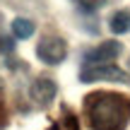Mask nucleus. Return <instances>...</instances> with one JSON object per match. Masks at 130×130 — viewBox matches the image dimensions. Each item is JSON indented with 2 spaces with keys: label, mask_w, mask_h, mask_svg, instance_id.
Listing matches in <instances>:
<instances>
[{
  "label": "nucleus",
  "mask_w": 130,
  "mask_h": 130,
  "mask_svg": "<svg viewBox=\"0 0 130 130\" xmlns=\"http://www.w3.org/2000/svg\"><path fill=\"white\" fill-rule=\"evenodd\" d=\"M56 94H58V84L51 77H39L31 84V89H29V96L36 104H51L56 99Z\"/></svg>",
  "instance_id": "nucleus-5"
},
{
  "label": "nucleus",
  "mask_w": 130,
  "mask_h": 130,
  "mask_svg": "<svg viewBox=\"0 0 130 130\" xmlns=\"http://www.w3.org/2000/svg\"><path fill=\"white\" fill-rule=\"evenodd\" d=\"M84 113L94 130H125L130 121V99L116 92H96L84 99Z\"/></svg>",
  "instance_id": "nucleus-1"
},
{
  "label": "nucleus",
  "mask_w": 130,
  "mask_h": 130,
  "mask_svg": "<svg viewBox=\"0 0 130 130\" xmlns=\"http://www.w3.org/2000/svg\"><path fill=\"white\" fill-rule=\"evenodd\" d=\"M75 3H77V5H79L82 10H87V12H92V10H96L99 5L104 3V0H75Z\"/></svg>",
  "instance_id": "nucleus-10"
},
{
  "label": "nucleus",
  "mask_w": 130,
  "mask_h": 130,
  "mask_svg": "<svg viewBox=\"0 0 130 130\" xmlns=\"http://www.w3.org/2000/svg\"><path fill=\"white\" fill-rule=\"evenodd\" d=\"M82 82H99V79H106V82H125L130 84V75L123 72L118 65H84V70L79 72Z\"/></svg>",
  "instance_id": "nucleus-2"
},
{
  "label": "nucleus",
  "mask_w": 130,
  "mask_h": 130,
  "mask_svg": "<svg viewBox=\"0 0 130 130\" xmlns=\"http://www.w3.org/2000/svg\"><path fill=\"white\" fill-rule=\"evenodd\" d=\"M36 56L46 65H58L68 56V46H65V41L60 36L48 34V36H41V41H39V46H36Z\"/></svg>",
  "instance_id": "nucleus-3"
},
{
  "label": "nucleus",
  "mask_w": 130,
  "mask_h": 130,
  "mask_svg": "<svg viewBox=\"0 0 130 130\" xmlns=\"http://www.w3.org/2000/svg\"><path fill=\"white\" fill-rule=\"evenodd\" d=\"M108 27H111L113 34H128L130 31V12L128 10H118V12L111 17Z\"/></svg>",
  "instance_id": "nucleus-6"
},
{
  "label": "nucleus",
  "mask_w": 130,
  "mask_h": 130,
  "mask_svg": "<svg viewBox=\"0 0 130 130\" xmlns=\"http://www.w3.org/2000/svg\"><path fill=\"white\" fill-rule=\"evenodd\" d=\"M118 53H121V43L118 41H104L84 53V63L87 65H104V63H111L113 58H118Z\"/></svg>",
  "instance_id": "nucleus-4"
},
{
  "label": "nucleus",
  "mask_w": 130,
  "mask_h": 130,
  "mask_svg": "<svg viewBox=\"0 0 130 130\" xmlns=\"http://www.w3.org/2000/svg\"><path fill=\"white\" fill-rule=\"evenodd\" d=\"M51 130H79V125H77V118L75 116H68L65 121H58Z\"/></svg>",
  "instance_id": "nucleus-8"
},
{
  "label": "nucleus",
  "mask_w": 130,
  "mask_h": 130,
  "mask_svg": "<svg viewBox=\"0 0 130 130\" xmlns=\"http://www.w3.org/2000/svg\"><path fill=\"white\" fill-rule=\"evenodd\" d=\"M34 31H36V24H34L31 19H27V17H17L12 22V34L17 39H29Z\"/></svg>",
  "instance_id": "nucleus-7"
},
{
  "label": "nucleus",
  "mask_w": 130,
  "mask_h": 130,
  "mask_svg": "<svg viewBox=\"0 0 130 130\" xmlns=\"http://www.w3.org/2000/svg\"><path fill=\"white\" fill-rule=\"evenodd\" d=\"M12 51H14V41L10 36H5V34H0V53L3 56H10Z\"/></svg>",
  "instance_id": "nucleus-9"
}]
</instances>
